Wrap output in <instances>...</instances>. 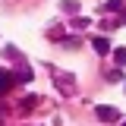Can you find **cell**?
Listing matches in <instances>:
<instances>
[{"mask_svg": "<svg viewBox=\"0 0 126 126\" xmlns=\"http://www.w3.org/2000/svg\"><path fill=\"white\" fill-rule=\"evenodd\" d=\"M94 117H98L101 123H113V120H117L120 113H117L113 107H107V104H98V107H94Z\"/></svg>", "mask_w": 126, "mask_h": 126, "instance_id": "6da1fadb", "label": "cell"}, {"mask_svg": "<svg viewBox=\"0 0 126 126\" xmlns=\"http://www.w3.org/2000/svg\"><path fill=\"white\" fill-rule=\"evenodd\" d=\"M92 47H94V54H101V57H104V54H110V41H107V38H94Z\"/></svg>", "mask_w": 126, "mask_h": 126, "instance_id": "7a4b0ae2", "label": "cell"}, {"mask_svg": "<svg viewBox=\"0 0 126 126\" xmlns=\"http://www.w3.org/2000/svg\"><path fill=\"white\" fill-rule=\"evenodd\" d=\"M13 82H16V76H10V73H0V94L10 92V88H13Z\"/></svg>", "mask_w": 126, "mask_h": 126, "instance_id": "3957f363", "label": "cell"}, {"mask_svg": "<svg viewBox=\"0 0 126 126\" xmlns=\"http://www.w3.org/2000/svg\"><path fill=\"white\" fill-rule=\"evenodd\" d=\"M113 54V60L120 63V66H126V47H117V50H110Z\"/></svg>", "mask_w": 126, "mask_h": 126, "instance_id": "277c9868", "label": "cell"}, {"mask_svg": "<svg viewBox=\"0 0 126 126\" xmlns=\"http://www.w3.org/2000/svg\"><path fill=\"white\" fill-rule=\"evenodd\" d=\"M123 126H126V120H123Z\"/></svg>", "mask_w": 126, "mask_h": 126, "instance_id": "5b68a950", "label": "cell"}]
</instances>
